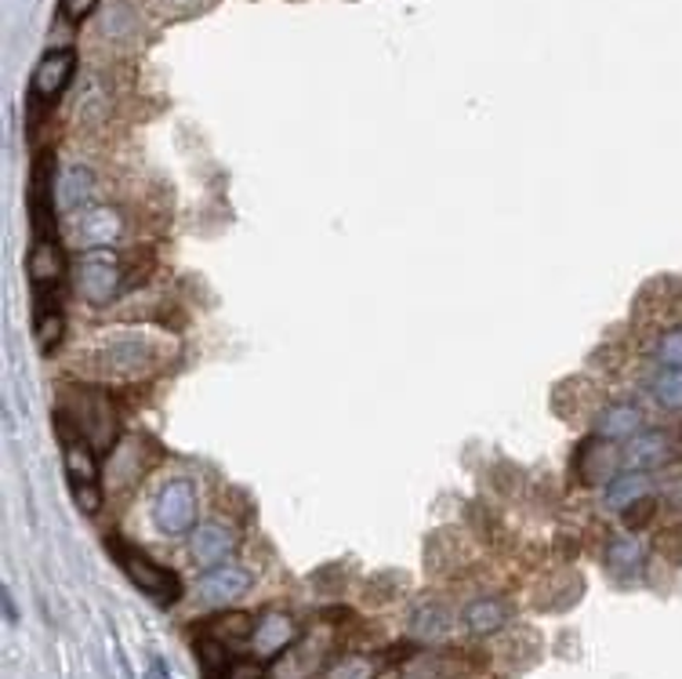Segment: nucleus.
Returning a JSON list of instances; mask_svg holds the SVG:
<instances>
[{
    "instance_id": "obj_22",
    "label": "nucleus",
    "mask_w": 682,
    "mask_h": 679,
    "mask_svg": "<svg viewBox=\"0 0 682 679\" xmlns=\"http://www.w3.org/2000/svg\"><path fill=\"white\" fill-rule=\"evenodd\" d=\"M653 360H658V368H682V328L658 335V342H653Z\"/></svg>"
},
{
    "instance_id": "obj_19",
    "label": "nucleus",
    "mask_w": 682,
    "mask_h": 679,
    "mask_svg": "<svg viewBox=\"0 0 682 679\" xmlns=\"http://www.w3.org/2000/svg\"><path fill=\"white\" fill-rule=\"evenodd\" d=\"M650 397L668 411L682 408V368H658L650 374Z\"/></svg>"
},
{
    "instance_id": "obj_2",
    "label": "nucleus",
    "mask_w": 682,
    "mask_h": 679,
    "mask_svg": "<svg viewBox=\"0 0 682 679\" xmlns=\"http://www.w3.org/2000/svg\"><path fill=\"white\" fill-rule=\"evenodd\" d=\"M110 553L116 556V564L127 574V582L135 585L142 596H149L156 607H175L182 599V578L170 567L156 564L153 556H146L142 548H131L121 538H110Z\"/></svg>"
},
{
    "instance_id": "obj_10",
    "label": "nucleus",
    "mask_w": 682,
    "mask_h": 679,
    "mask_svg": "<svg viewBox=\"0 0 682 679\" xmlns=\"http://www.w3.org/2000/svg\"><path fill=\"white\" fill-rule=\"evenodd\" d=\"M668 454H672V440L658 429H642L639 436L628 440V447L621 451V462L624 469H639V473H650V469H658L668 462Z\"/></svg>"
},
{
    "instance_id": "obj_23",
    "label": "nucleus",
    "mask_w": 682,
    "mask_h": 679,
    "mask_svg": "<svg viewBox=\"0 0 682 679\" xmlns=\"http://www.w3.org/2000/svg\"><path fill=\"white\" fill-rule=\"evenodd\" d=\"M374 672H378V665L371 658L352 655V658H341L334 669H327L323 679H374Z\"/></svg>"
},
{
    "instance_id": "obj_17",
    "label": "nucleus",
    "mask_w": 682,
    "mask_h": 679,
    "mask_svg": "<svg viewBox=\"0 0 682 679\" xmlns=\"http://www.w3.org/2000/svg\"><path fill=\"white\" fill-rule=\"evenodd\" d=\"M255 618L251 614H244V610H226V614H218V618L207 621V636L218 639V644H244V639H251L255 636Z\"/></svg>"
},
{
    "instance_id": "obj_7",
    "label": "nucleus",
    "mask_w": 682,
    "mask_h": 679,
    "mask_svg": "<svg viewBox=\"0 0 682 679\" xmlns=\"http://www.w3.org/2000/svg\"><path fill=\"white\" fill-rule=\"evenodd\" d=\"M76 76V51L73 48H51L37 62L30 76V99L33 102H55Z\"/></svg>"
},
{
    "instance_id": "obj_3",
    "label": "nucleus",
    "mask_w": 682,
    "mask_h": 679,
    "mask_svg": "<svg viewBox=\"0 0 682 679\" xmlns=\"http://www.w3.org/2000/svg\"><path fill=\"white\" fill-rule=\"evenodd\" d=\"M73 284L76 295L91 306H110L124 287V269L121 258L110 247H99V251H81V263L73 269Z\"/></svg>"
},
{
    "instance_id": "obj_24",
    "label": "nucleus",
    "mask_w": 682,
    "mask_h": 679,
    "mask_svg": "<svg viewBox=\"0 0 682 679\" xmlns=\"http://www.w3.org/2000/svg\"><path fill=\"white\" fill-rule=\"evenodd\" d=\"M95 8H99V0H59V11L65 22H84Z\"/></svg>"
},
{
    "instance_id": "obj_11",
    "label": "nucleus",
    "mask_w": 682,
    "mask_h": 679,
    "mask_svg": "<svg viewBox=\"0 0 682 679\" xmlns=\"http://www.w3.org/2000/svg\"><path fill=\"white\" fill-rule=\"evenodd\" d=\"M642 425H647V411H642L639 403H632V400L610 403V408L596 418V433L602 440H632V436L642 433Z\"/></svg>"
},
{
    "instance_id": "obj_4",
    "label": "nucleus",
    "mask_w": 682,
    "mask_h": 679,
    "mask_svg": "<svg viewBox=\"0 0 682 679\" xmlns=\"http://www.w3.org/2000/svg\"><path fill=\"white\" fill-rule=\"evenodd\" d=\"M124 237V218L116 207H76L65 222V240L73 251H99Z\"/></svg>"
},
{
    "instance_id": "obj_20",
    "label": "nucleus",
    "mask_w": 682,
    "mask_h": 679,
    "mask_svg": "<svg viewBox=\"0 0 682 679\" xmlns=\"http://www.w3.org/2000/svg\"><path fill=\"white\" fill-rule=\"evenodd\" d=\"M411 632L417 639H443L451 632V614L440 604H425L411 614Z\"/></svg>"
},
{
    "instance_id": "obj_18",
    "label": "nucleus",
    "mask_w": 682,
    "mask_h": 679,
    "mask_svg": "<svg viewBox=\"0 0 682 679\" xmlns=\"http://www.w3.org/2000/svg\"><path fill=\"white\" fill-rule=\"evenodd\" d=\"M642 559H647V545H642L636 534H621V538H613L607 545V567L618 570V574L639 570Z\"/></svg>"
},
{
    "instance_id": "obj_16",
    "label": "nucleus",
    "mask_w": 682,
    "mask_h": 679,
    "mask_svg": "<svg viewBox=\"0 0 682 679\" xmlns=\"http://www.w3.org/2000/svg\"><path fill=\"white\" fill-rule=\"evenodd\" d=\"M505 621H508V610L502 599L483 596V599H472L465 607V625H468V632H476V636H490L502 629Z\"/></svg>"
},
{
    "instance_id": "obj_5",
    "label": "nucleus",
    "mask_w": 682,
    "mask_h": 679,
    "mask_svg": "<svg viewBox=\"0 0 682 679\" xmlns=\"http://www.w3.org/2000/svg\"><path fill=\"white\" fill-rule=\"evenodd\" d=\"M62 462H65V480H70L76 508L87 513V516H95L99 508H102V487H99V462H95V451H91V443L65 440Z\"/></svg>"
},
{
    "instance_id": "obj_13",
    "label": "nucleus",
    "mask_w": 682,
    "mask_h": 679,
    "mask_svg": "<svg viewBox=\"0 0 682 679\" xmlns=\"http://www.w3.org/2000/svg\"><path fill=\"white\" fill-rule=\"evenodd\" d=\"M613 440H602L599 433L592 436L581 447V454H577V459H581V469H577V473H581V480L588 483V487H592V483H610L613 480V469L618 465H624L621 459H618V451L610 447Z\"/></svg>"
},
{
    "instance_id": "obj_6",
    "label": "nucleus",
    "mask_w": 682,
    "mask_h": 679,
    "mask_svg": "<svg viewBox=\"0 0 682 679\" xmlns=\"http://www.w3.org/2000/svg\"><path fill=\"white\" fill-rule=\"evenodd\" d=\"M153 524L161 534H189L196 527V491L186 476H170L153 498Z\"/></svg>"
},
{
    "instance_id": "obj_15",
    "label": "nucleus",
    "mask_w": 682,
    "mask_h": 679,
    "mask_svg": "<svg viewBox=\"0 0 682 679\" xmlns=\"http://www.w3.org/2000/svg\"><path fill=\"white\" fill-rule=\"evenodd\" d=\"M87 197H91V172L84 164L65 167L55 182V204L62 212H76V207H84Z\"/></svg>"
},
{
    "instance_id": "obj_25",
    "label": "nucleus",
    "mask_w": 682,
    "mask_h": 679,
    "mask_svg": "<svg viewBox=\"0 0 682 679\" xmlns=\"http://www.w3.org/2000/svg\"><path fill=\"white\" fill-rule=\"evenodd\" d=\"M650 516H653V498H642V502H636L632 508H624V524L632 527V531L647 527Z\"/></svg>"
},
{
    "instance_id": "obj_26",
    "label": "nucleus",
    "mask_w": 682,
    "mask_h": 679,
    "mask_svg": "<svg viewBox=\"0 0 682 679\" xmlns=\"http://www.w3.org/2000/svg\"><path fill=\"white\" fill-rule=\"evenodd\" d=\"M226 679H261L258 661H232L226 669Z\"/></svg>"
},
{
    "instance_id": "obj_14",
    "label": "nucleus",
    "mask_w": 682,
    "mask_h": 679,
    "mask_svg": "<svg viewBox=\"0 0 682 679\" xmlns=\"http://www.w3.org/2000/svg\"><path fill=\"white\" fill-rule=\"evenodd\" d=\"M642 498H650V473H639V469H624L621 476L607 483V494H602V502L613 513H624V508H632Z\"/></svg>"
},
{
    "instance_id": "obj_8",
    "label": "nucleus",
    "mask_w": 682,
    "mask_h": 679,
    "mask_svg": "<svg viewBox=\"0 0 682 679\" xmlns=\"http://www.w3.org/2000/svg\"><path fill=\"white\" fill-rule=\"evenodd\" d=\"M247 589H251V570L240 567V564H218V567H207L200 585H196V593L204 596V604H232V599H240Z\"/></svg>"
},
{
    "instance_id": "obj_28",
    "label": "nucleus",
    "mask_w": 682,
    "mask_h": 679,
    "mask_svg": "<svg viewBox=\"0 0 682 679\" xmlns=\"http://www.w3.org/2000/svg\"><path fill=\"white\" fill-rule=\"evenodd\" d=\"M4 618L11 621V625H16L19 621V610H16V599H11V593L4 589Z\"/></svg>"
},
{
    "instance_id": "obj_21",
    "label": "nucleus",
    "mask_w": 682,
    "mask_h": 679,
    "mask_svg": "<svg viewBox=\"0 0 682 679\" xmlns=\"http://www.w3.org/2000/svg\"><path fill=\"white\" fill-rule=\"evenodd\" d=\"M65 331V320H62V312L59 309H44V312H37V320H33V338H37V349L41 352H51L59 346V338Z\"/></svg>"
},
{
    "instance_id": "obj_12",
    "label": "nucleus",
    "mask_w": 682,
    "mask_h": 679,
    "mask_svg": "<svg viewBox=\"0 0 682 679\" xmlns=\"http://www.w3.org/2000/svg\"><path fill=\"white\" fill-rule=\"evenodd\" d=\"M294 636H298L294 621L287 618V614H280V610H269L266 618H258L251 644L258 650V658H277V655H283V650L294 644Z\"/></svg>"
},
{
    "instance_id": "obj_27",
    "label": "nucleus",
    "mask_w": 682,
    "mask_h": 679,
    "mask_svg": "<svg viewBox=\"0 0 682 679\" xmlns=\"http://www.w3.org/2000/svg\"><path fill=\"white\" fill-rule=\"evenodd\" d=\"M146 679H170V669H167V665H164V658H149Z\"/></svg>"
},
{
    "instance_id": "obj_1",
    "label": "nucleus",
    "mask_w": 682,
    "mask_h": 679,
    "mask_svg": "<svg viewBox=\"0 0 682 679\" xmlns=\"http://www.w3.org/2000/svg\"><path fill=\"white\" fill-rule=\"evenodd\" d=\"M170 357V346L161 335L149 331H110L99 335L81 357L87 374L113 378V382H127V378H142L161 371Z\"/></svg>"
},
{
    "instance_id": "obj_9",
    "label": "nucleus",
    "mask_w": 682,
    "mask_h": 679,
    "mask_svg": "<svg viewBox=\"0 0 682 679\" xmlns=\"http://www.w3.org/2000/svg\"><path fill=\"white\" fill-rule=\"evenodd\" d=\"M232 531L221 527V524H200L189 531V556L196 559L200 567H218L226 564L229 553H232Z\"/></svg>"
}]
</instances>
